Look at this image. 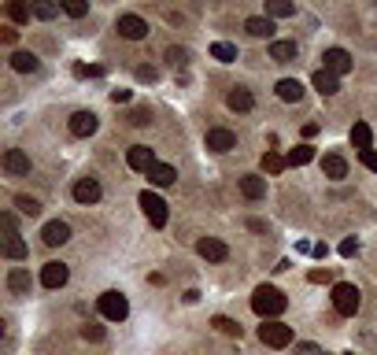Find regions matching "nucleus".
I'll list each match as a JSON object with an SVG mask.
<instances>
[{
	"label": "nucleus",
	"mask_w": 377,
	"mask_h": 355,
	"mask_svg": "<svg viewBox=\"0 0 377 355\" xmlns=\"http://www.w3.org/2000/svg\"><path fill=\"white\" fill-rule=\"evenodd\" d=\"M285 307H288V300L277 293L274 285H259V289H255V296H252V311H255V315H259L263 322H274Z\"/></svg>",
	"instance_id": "1"
},
{
	"label": "nucleus",
	"mask_w": 377,
	"mask_h": 355,
	"mask_svg": "<svg viewBox=\"0 0 377 355\" xmlns=\"http://www.w3.org/2000/svg\"><path fill=\"white\" fill-rule=\"evenodd\" d=\"M333 307H337V315H344V318L359 315L362 293H359V289H355L351 282H337V285H333Z\"/></svg>",
	"instance_id": "2"
},
{
	"label": "nucleus",
	"mask_w": 377,
	"mask_h": 355,
	"mask_svg": "<svg viewBox=\"0 0 377 355\" xmlns=\"http://www.w3.org/2000/svg\"><path fill=\"white\" fill-rule=\"evenodd\" d=\"M259 340L266 344V348H288L293 344V326H285V322H263L259 326Z\"/></svg>",
	"instance_id": "3"
},
{
	"label": "nucleus",
	"mask_w": 377,
	"mask_h": 355,
	"mask_svg": "<svg viewBox=\"0 0 377 355\" xmlns=\"http://www.w3.org/2000/svg\"><path fill=\"white\" fill-rule=\"evenodd\" d=\"M96 307H100V315H104L107 322H126V315H130V304H126V296L115 293V289L96 300Z\"/></svg>",
	"instance_id": "4"
},
{
	"label": "nucleus",
	"mask_w": 377,
	"mask_h": 355,
	"mask_svg": "<svg viewBox=\"0 0 377 355\" xmlns=\"http://www.w3.org/2000/svg\"><path fill=\"white\" fill-rule=\"evenodd\" d=\"M141 211L148 215V222L156 226V230H163L167 226V203L156 197V192H141Z\"/></svg>",
	"instance_id": "5"
},
{
	"label": "nucleus",
	"mask_w": 377,
	"mask_h": 355,
	"mask_svg": "<svg viewBox=\"0 0 377 355\" xmlns=\"http://www.w3.org/2000/svg\"><path fill=\"white\" fill-rule=\"evenodd\" d=\"M196 252H200L208 263L230 260V248H226V241H219V237H200V241H196Z\"/></svg>",
	"instance_id": "6"
},
{
	"label": "nucleus",
	"mask_w": 377,
	"mask_h": 355,
	"mask_svg": "<svg viewBox=\"0 0 377 355\" xmlns=\"http://www.w3.org/2000/svg\"><path fill=\"white\" fill-rule=\"evenodd\" d=\"M126 163H130V170H141V174H148V170L156 167V152L148 145H134L130 152H126Z\"/></svg>",
	"instance_id": "7"
},
{
	"label": "nucleus",
	"mask_w": 377,
	"mask_h": 355,
	"mask_svg": "<svg viewBox=\"0 0 377 355\" xmlns=\"http://www.w3.org/2000/svg\"><path fill=\"white\" fill-rule=\"evenodd\" d=\"M118 34L126 41H141V37H148V23L141 15H118Z\"/></svg>",
	"instance_id": "8"
},
{
	"label": "nucleus",
	"mask_w": 377,
	"mask_h": 355,
	"mask_svg": "<svg viewBox=\"0 0 377 355\" xmlns=\"http://www.w3.org/2000/svg\"><path fill=\"white\" fill-rule=\"evenodd\" d=\"M41 241L48 244V248H59V244H67L71 241V226L67 222H45V230H41Z\"/></svg>",
	"instance_id": "9"
},
{
	"label": "nucleus",
	"mask_w": 377,
	"mask_h": 355,
	"mask_svg": "<svg viewBox=\"0 0 377 355\" xmlns=\"http://www.w3.org/2000/svg\"><path fill=\"white\" fill-rule=\"evenodd\" d=\"M67 277H71V271L63 263H45L41 266V285L45 289H63L67 285Z\"/></svg>",
	"instance_id": "10"
},
{
	"label": "nucleus",
	"mask_w": 377,
	"mask_h": 355,
	"mask_svg": "<svg viewBox=\"0 0 377 355\" xmlns=\"http://www.w3.org/2000/svg\"><path fill=\"white\" fill-rule=\"evenodd\" d=\"M74 200L85 203V208L96 203V200H100V181H96V178H78V181H74Z\"/></svg>",
	"instance_id": "11"
},
{
	"label": "nucleus",
	"mask_w": 377,
	"mask_h": 355,
	"mask_svg": "<svg viewBox=\"0 0 377 355\" xmlns=\"http://www.w3.org/2000/svg\"><path fill=\"white\" fill-rule=\"evenodd\" d=\"M203 145H208L211 152H230V148H237V137L230 130H222V126H214V130H208V137H203Z\"/></svg>",
	"instance_id": "12"
},
{
	"label": "nucleus",
	"mask_w": 377,
	"mask_h": 355,
	"mask_svg": "<svg viewBox=\"0 0 377 355\" xmlns=\"http://www.w3.org/2000/svg\"><path fill=\"white\" fill-rule=\"evenodd\" d=\"M96 126H100V122H96L93 111H74V115H71V134H74V137H93Z\"/></svg>",
	"instance_id": "13"
},
{
	"label": "nucleus",
	"mask_w": 377,
	"mask_h": 355,
	"mask_svg": "<svg viewBox=\"0 0 377 355\" xmlns=\"http://www.w3.org/2000/svg\"><path fill=\"white\" fill-rule=\"evenodd\" d=\"M322 60H326V71L337 74V78L351 71V56H348L344 48H326V56H322Z\"/></svg>",
	"instance_id": "14"
},
{
	"label": "nucleus",
	"mask_w": 377,
	"mask_h": 355,
	"mask_svg": "<svg viewBox=\"0 0 377 355\" xmlns=\"http://www.w3.org/2000/svg\"><path fill=\"white\" fill-rule=\"evenodd\" d=\"M4 170L8 174H30V156L23 148H8L4 152Z\"/></svg>",
	"instance_id": "15"
},
{
	"label": "nucleus",
	"mask_w": 377,
	"mask_h": 355,
	"mask_svg": "<svg viewBox=\"0 0 377 355\" xmlns=\"http://www.w3.org/2000/svg\"><path fill=\"white\" fill-rule=\"evenodd\" d=\"M322 174L333 178V181H344V178H348V159L337 156V152H329L326 159H322Z\"/></svg>",
	"instance_id": "16"
},
{
	"label": "nucleus",
	"mask_w": 377,
	"mask_h": 355,
	"mask_svg": "<svg viewBox=\"0 0 377 355\" xmlns=\"http://www.w3.org/2000/svg\"><path fill=\"white\" fill-rule=\"evenodd\" d=\"M8 289H12V296H30L34 277H30V271H23V266H15V271L8 274Z\"/></svg>",
	"instance_id": "17"
},
{
	"label": "nucleus",
	"mask_w": 377,
	"mask_h": 355,
	"mask_svg": "<svg viewBox=\"0 0 377 355\" xmlns=\"http://www.w3.org/2000/svg\"><path fill=\"white\" fill-rule=\"evenodd\" d=\"M226 104H230L233 111H252V107H255V96H252V89L237 85V89H230V96H226Z\"/></svg>",
	"instance_id": "18"
},
{
	"label": "nucleus",
	"mask_w": 377,
	"mask_h": 355,
	"mask_svg": "<svg viewBox=\"0 0 377 355\" xmlns=\"http://www.w3.org/2000/svg\"><path fill=\"white\" fill-rule=\"evenodd\" d=\"M241 192H244L248 200H263V197H266V178L244 174V178H241Z\"/></svg>",
	"instance_id": "19"
},
{
	"label": "nucleus",
	"mask_w": 377,
	"mask_h": 355,
	"mask_svg": "<svg viewBox=\"0 0 377 355\" xmlns=\"http://www.w3.org/2000/svg\"><path fill=\"white\" fill-rule=\"evenodd\" d=\"M296 41H270V60L274 63H293L296 60Z\"/></svg>",
	"instance_id": "20"
},
{
	"label": "nucleus",
	"mask_w": 377,
	"mask_h": 355,
	"mask_svg": "<svg viewBox=\"0 0 377 355\" xmlns=\"http://www.w3.org/2000/svg\"><path fill=\"white\" fill-rule=\"evenodd\" d=\"M311 82H315V89H318L322 96H333V93H337V89H340V82H337V74H329L326 67H322V71H315V78H311Z\"/></svg>",
	"instance_id": "21"
},
{
	"label": "nucleus",
	"mask_w": 377,
	"mask_h": 355,
	"mask_svg": "<svg viewBox=\"0 0 377 355\" xmlns=\"http://www.w3.org/2000/svg\"><path fill=\"white\" fill-rule=\"evenodd\" d=\"M244 30H248L252 37H274V23H270L266 15H252V19L244 23Z\"/></svg>",
	"instance_id": "22"
},
{
	"label": "nucleus",
	"mask_w": 377,
	"mask_h": 355,
	"mask_svg": "<svg viewBox=\"0 0 377 355\" xmlns=\"http://www.w3.org/2000/svg\"><path fill=\"white\" fill-rule=\"evenodd\" d=\"M174 178H178V170L170 163H156L148 170V181H152V185H174Z\"/></svg>",
	"instance_id": "23"
},
{
	"label": "nucleus",
	"mask_w": 377,
	"mask_h": 355,
	"mask_svg": "<svg viewBox=\"0 0 377 355\" xmlns=\"http://www.w3.org/2000/svg\"><path fill=\"white\" fill-rule=\"evenodd\" d=\"M277 96H282L285 104H296L300 96H304V85H300L296 78H282L277 82Z\"/></svg>",
	"instance_id": "24"
},
{
	"label": "nucleus",
	"mask_w": 377,
	"mask_h": 355,
	"mask_svg": "<svg viewBox=\"0 0 377 355\" xmlns=\"http://www.w3.org/2000/svg\"><path fill=\"white\" fill-rule=\"evenodd\" d=\"M26 241H23V237H19V233H8L4 237V255H8V260H26Z\"/></svg>",
	"instance_id": "25"
},
{
	"label": "nucleus",
	"mask_w": 377,
	"mask_h": 355,
	"mask_svg": "<svg viewBox=\"0 0 377 355\" xmlns=\"http://www.w3.org/2000/svg\"><path fill=\"white\" fill-rule=\"evenodd\" d=\"M351 145L359 148V152L374 148V134H370V126H366V122H355V126H351Z\"/></svg>",
	"instance_id": "26"
},
{
	"label": "nucleus",
	"mask_w": 377,
	"mask_h": 355,
	"mask_svg": "<svg viewBox=\"0 0 377 355\" xmlns=\"http://www.w3.org/2000/svg\"><path fill=\"white\" fill-rule=\"evenodd\" d=\"M12 67L23 71V74H34V71L41 67V60L34 56V52H15V56H12Z\"/></svg>",
	"instance_id": "27"
},
{
	"label": "nucleus",
	"mask_w": 377,
	"mask_h": 355,
	"mask_svg": "<svg viewBox=\"0 0 377 355\" xmlns=\"http://www.w3.org/2000/svg\"><path fill=\"white\" fill-rule=\"evenodd\" d=\"M211 326L219 329V333H226V337H237V340H241V333H244V329H241V322H233V318H226V315H214V318H211Z\"/></svg>",
	"instance_id": "28"
},
{
	"label": "nucleus",
	"mask_w": 377,
	"mask_h": 355,
	"mask_svg": "<svg viewBox=\"0 0 377 355\" xmlns=\"http://www.w3.org/2000/svg\"><path fill=\"white\" fill-rule=\"evenodd\" d=\"M285 159H288V167H304V163H311V159H315V148H311V145H296Z\"/></svg>",
	"instance_id": "29"
},
{
	"label": "nucleus",
	"mask_w": 377,
	"mask_h": 355,
	"mask_svg": "<svg viewBox=\"0 0 377 355\" xmlns=\"http://www.w3.org/2000/svg\"><path fill=\"white\" fill-rule=\"evenodd\" d=\"M211 56L219 63H233L237 60V45H230V41H214L211 45Z\"/></svg>",
	"instance_id": "30"
},
{
	"label": "nucleus",
	"mask_w": 377,
	"mask_h": 355,
	"mask_svg": "<svg viewBox=\"0 0 377 355\" xmlns=\"http://www.w3.org/2000/svg\"><path fill=\"white\" fill-rule=\"evenodd\" d=\"M293 12L296 8L288 4V0H270V4H266V19H288Z\"/></svg>",
	"instance_id": "31"
},
{
	"label": "nucleus",
	"mask_w": 377,
	"mask_h": 355,
	"mask_svg": "<svg viewBox=\"0 0 377 355\" xmlns=\"http://www.w3.org/2000/svg\"><path fill=\"white\" fill-rule=\"evenodd\" d=\"M15 208L26 215V219H37L41 215V200H34V197H15Z\"/></svg>",
	"instance_id": "32"
},
{
	"label": "nucleus",
	"mask_w": 377,
	"mask_h": 355,
	"mask_svg": "<svg viewBox=\"0 0 377 355\" xmlns=\"http://www.w3.org/2000/svg\"><path fill=\"white\" fill-rule=\"evenodd\" d=\"M285 163H288V159L277 156V152H266V156H263V170H266V174H282Z\"/></svg>",
	"instance_id": "33"
},
{
	"label": "nucleus",
	"mask_w": 377,
	"mask_h": 355,
	"mask_svg": "<svg viewBox=\"0 0 377 355\" xmlns=\"http://www.w3.org/2000/svg\"><path fill=\"white\" fill-rule=\"evenodd\" d=\"M8 19H12V23H26V19H30V8L19 4V0H12V4H8Z\"/></svg>",
	"instance_id": "34"
},
{
	"label": "nucleus",
	"mask_w": 377,
	"mask_h": 355,
	"mask_svg": "<svg viewBox=\"0 0 377 355\" xmlns=\"http://www.w3.org/2000/svg\"><path fill=\"white\" fill-rule=\"evenodd\" d=\"M63 12H67L71 19H82V15H89V4H82V0H67V4H63Z\"/></svg>",
	"instance_id": "35"
},
{
	"label": "nucleus",
	"mask_w": 377,
	"mask_h": 355,
	"mask_svg": "<svg viewBox=\"0 0 377 355\" xmlns=\"http://www.w3.org/2000/svg\"><path fill=\"white\" fill-rule=\"evenodd\" d=\"M30 12H34L37 19H52V15L59 12V4H45V0H41V4H34V8H30Z\"/></svg>",
	"instance_id": "36"
},
{
	"label": "nucleus",
	"mask_w": 377,
	"mask_h": 355,
	"mask_svg": "<svg viewBox=\"0 0 377 355\" xmlns=\"http://www.w3.org/2000/svg\"><path fill=\"white\" fill-rule=\"evenodd\" d=\"M167 60L174 63V67H185V63H189V52L174 45V48H167Z\"/></svg>",
	"instance_id": "37"
},
{
	"label": "nucleus",
	"mask_w": 377,
	"mask_h": 355,
	"mask_svg": "<svg viewBox=\"0 0 377 355\" xmlns=\"http://www.w3.org/2000/svg\"><path fill=\"white\" fill-rule=\"evenodd\" d=\"M82 337H85V340H104V326H96V322H85V326H82Z\"/></svg>",
	"instance_id": "38"
},
{
	"label": "nucleus",
	"mask_w": 377,
	"mask_h": 355,
	"mask_svg": "<svg viewBox=\"0 0 377 355\" xmlns=\"http://www.w3.org/2000/svg\"><path fill=\"white\" fill-rule=\"evenodd\" d=\"M359 159H362L366 170H374V174H377V148H366V152H359Z\"/></svg>",
	"instance_id": "39"
},
{
	"label": "nucleus",
	"mask_w": 377,
	"mask_h": 355,
	"mask_svg": "<svg viewBox=\"0 0 377 355\" xmlns=\"http://www.w3.org/2000/svg\"><path fill=\"white\" fill-rule=\"evenodd\" d=\"M74 74H78V78H100V67H85V63H78V67H74Z\"/></svg>",
	"instance_id": "40"
},
{
	"label": "nucleus",
	"mask_w": 377,
	"mask_h": 355,
	"mask_svg": "<svg viewBox=\"0 0 377 355\" xmlns=\"http://www.w3.org/2000/svg\"><path fill=\"white\" fill-rule=\"evenodd\" d=\"M355 252H359V241H355V237H348V241L340 244V255H348V260H351Z\"/></svg>",
	"instance_id": "41"
},
{
	"label": "nucleus",
	"mask_w": 377,
	"mask_h": 355,
	"mask_svg": "<svg viewBox=\"0 0 377 355\" xmlns=\"http://www.w3.org/2000/svg\"><path fill=\"white\" fill-rule=\"evenodd\" d=\"M307 277H311V282H315V285H322V282H329V277H333V271L326 266V271H311Z\"/></svg>",
	"instance_id": "42"
},
{
	"label": "nucleus",
	"mask_w": 377,
	"mask_h": 355,
	"mask_svg": "<svg viewBox=\"0 0 377 355\" xmlns=\"http://www.w3.org/2000/svg\"><path fill=\"white\" fill-rule=\"evenodd\" d=\"M130 122H134V126H148V122H152V118H148V111L141 107V111H134V115H130Z\"/></svg>",
	"instance_id": "43"
},
{
	"label": "nucleus",
	"mask_w": 377,
	"mask_h": 355,
	"mask_svg": "<svg viewBox=\"0 0 377 355\" xmlns=\"http://www.w3.org/2000/svg\"><path fill=\"white\" fill-rule=\"evenodd\" d=\"M137 78H141V82H156V67H137Z\"/></svg>",
	"instance_id": "44"
},
{
	"label": "nucleus",
	"mask_w": 377,
	"mask_h": 355,
	"mask_svg": "<svg viewBox=\"0 0 377 355\" xmlns=\"http://www.w3.org/2000/svg\"><path fill=\"white\" fill-rule=\"evenodd\" d=\"M296 355H322L318 344H296Z\"/></svg>",
	"instance_id": "45"
},
{
	"label": "nucleus",
	"mask_w": 377,
	"mask_h": 355,
	"mask_svg": "<svg viewBox=\"0 0 377 355\" xmlns=\"http://www.w3.org/2000/svg\"><path fill=\"white\" fill-rule=\"evenodd\" d=\"M15 37H19V34H15L12 26H4V30H0V41H4V45H15Z\"/></svg>",
	"instance_id": "46"
},
{
	"label": "nucleus",
	"mask_w": 377,
	"mask_h": 355,
	"mask_svg": "<svg viewBox=\"0 0 377 355\" xmlns=\"http://www.w3.org/2000/svg\"><path fill=\"white\" fill-rule=\"evenodd\" d=\"M111 100L115 104H126V100H130V89H111Z\"/></svg>",
	"instance_id": "47"
},
{
	"label": "nucleus",
	"mask_w": 377,
	"mask_h": 355,
	"mask_svg": "<svg viewBox=\"0 0 377 355\" xmlns=\"http://www.w3.org/2000/svg\"><path fill=\"white\" fill-rule=\"evenodd\" d=\"M4 230L15 233V215H12V211H4Z\"/></svg>",
	"instance_id": "48"
},
{
	"label": "nucleus",
	"mask_w": 377,
	"mask_h": 355,
	"mask_svg": "<svg viewBox=\"0 0 377 355\" xmlns=\"http://www.w3.org/2000/svg\"><path fill=\"white\" fill-rule=\"evenodd\" d=\"M344 355H355V352H344Z\"/></svg>",
	"instance_id": "49"
},
{
	"label": "nucleus",
	"mask_w": 377,
	"mask_h": 355,
	"mask_svg": "<svg viewBox=\"0 0 377 355\" xmlns=\"http://www.w3.org/2000/svg\"><path fill=\"white\" fill-rule=\"evenodd\" d=\"M322 355H326V352H322Z\"/></svg>",
	"instance_id": "50"
}]
</instances>
